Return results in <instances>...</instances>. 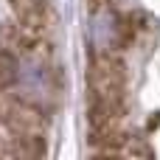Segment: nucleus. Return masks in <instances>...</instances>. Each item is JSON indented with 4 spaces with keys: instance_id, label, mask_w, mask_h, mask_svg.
I'll return each mask as SVG.
<instances>
[{
    "instance_id": "nucleus-1",
    "label": "nucleus",
    "mask_w": 160,
    "mask_h": 160,
    "mask_svg": "<svg viewBox=\"0 0 160 160\" xmlns=\"http://www.w3.org/2000/svg\"><path fill=\"white\" fill-rule=\"evenodd\" d=\"M124 87H127L124 65L107 51L93 56L87 70V90H90V121L96 135H110L115 129L121 115Z\"/></svg>"
},
{
    "instance_id": "nucleus-2",
    "label": "nucleus",
    "mask_w": 160,
    "mask_h": 160,
    "mask_svg": "<svg viewBox=\"0 0 160 160\" xmlns=\"http://www.w3.org/2000/svg\"><path fill=\"white\" fill-rule=\"evenodd\" d=\"M14 82L20 84V90L28 96V98H39L48 93V73H45V65L37 62V59H22L14 65Z\"/></svg>"
},
{
    "instance_id": "nucleus-3",
    "label": "nucleus",
    "mask_w": 160,
    "mask_h": 160,
    "mask_svg": "<svg viewBox=\"0 0 160 160\" xmlns=\"http://www.w3.org/2000/svg\"><path fill=\"white\" fill-rule=\"evenodd\" d=\"M11 3H14L17 17L25 25H39L42 22V17H45V3L42 0H11Z\"/></svg>"
}]
</instances>
